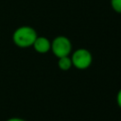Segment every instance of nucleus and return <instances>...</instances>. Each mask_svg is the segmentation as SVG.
<instances>
[{
    "instance_id": "nucleus-1",
    "label": "nucleus",
    "mask_w": 121,
    "mask_h": 121,
    "mask_svg": "<svg viewBox=\"0 0 121 121\" xmlns=\"http://www.w3.org/2000/svg\"><path fill=\"white\" fill-rule=\"evenodd\" d=\"M37 36V31L32 26H22L14 30L12 34V41L18 47L26 48L32 46Z\"/></svg>"
},
{
    "instance_id": "nucleus-2",
    "label": "nucleus",
    "mask_w": 121,
    "mask_h": 121,
    "mask_svg": "<svg viewBox=\"0 0 121 121\" xmlns=\"http://www.w3.org/2000/svg\"><path fill=\"white\" fill-rule=\"evenodd\" d=\"M52 53L59 59L61 57L69 56L72 51V43L69 38L63 35L57 36L51 41V49Z\"/></svg>"
},
{
    "instance_id": "nucleus-3",
    "label": "nucleus",
    "mask_w": 121,
    "mask_h": 121,
    "mask_svg": "<svg viewBox=\"0 0 121 121\" xmlns=\"http://www.w3.org/2000/svg\"><path fill=\"white\" fill-rule=\"evenodd\" d=\"M72 65L78 70L89 68L93 62V55L86 48H78L71 56Z\"/></svg>"
},
{
    "instance_id": "nucleus-4",
    "label": "nucleus",
    "mask_w": 121,
    "mask_h": 121,
    "mask_svg": "<svg viewBox=\"0 0 121 121\" xmlns=\"http://www.w3.org/2000/svg\"><path fill=\"white\" fill-rule=\"evenodd\" d=\"M32 47L37 53L45 54L51 49V41L44 36H37L32 44Z\"/></svg>"
},
{
    "instance_id": "nucleus-5",
    "label": "nucleus",
    "mask_w": 121,
    "mask_h": 121,
    "mask_svg": "<svg viewBox=\"0 0 121 121\" xmlns=\"http://www.w3.org/2000/svg\"><path fill=\"white\" fill-rule=\"evenodd\" d=\"M58 66L60 70L62 71H67L69 70L73 65H72V60H71V57L69 56H65V57H61L58 59Z\"/></svg>"
},
{
    "instance_id": "nucleus-6",
    "label": "nucleus",
    "mask_w": 121,
    "mask_h": 121,
    "mask_svg": "<svg viewBox=\"0 0 121 121\" xmlns=\"http://www.w3.org/2000/svg\"><path fill=\"white\" fill-rule=\"evenodd\" d=\"M110 4L113 11L121 14V0H110Z\"/></svg>"
},
{
    "instance_id": "nucleus-7",
    "label": "nucleus",
    "mask_w": 121,
    "mask_h": 121,
    "mask_svg": "<svg viewBox=\"0 0 121 121\" xmlns=\"http://www.w3.org/2000/svg\"><path fill=\"white\" fill-rule=\"evenodd\" d=\"M116 103H117V106L121 109V89H119V91L117 92V95H116Z\"/></svg>"
},
{
    "instance_id": "nucleus-8",
    "label": "nucleus",
    "mask_w": 121,
    "mask_h": 121,
    "mask_svg": "<svg viewBox=\"0 0 121 121\" xmlns=\"http://www.w3.org/2000/svg\"><path fill=\"white\" fill-rule=\"evenodd\" d=\"M6 121H26V120H25L21 117H10V118L7 119Z\"/></svg>"
}]
</instances>
